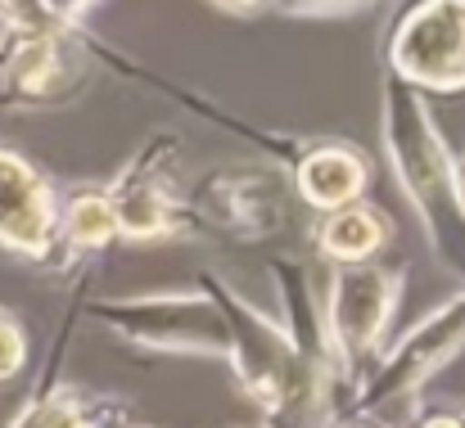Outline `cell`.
Here are the masks:
<instances>
[{"mask_svg":"<svg viewBox=\"0 0 465 428\" xmlns=\"http://www.w3.org/2000/svg\"><path fill=\"white\" fill-rule=\"evenodd\" d=\"M181 153V141L172 131H158L145 141V149L104 185L118 239L132 244H163V239H190L199 230V217L185 199L172 194V162Z\"/></svg>","mask_w":465,"mask_h":428,"instance_id":"5","label":"cell"},{"mask_svg":"<svg viewBox=\"0 0 465 428\" xmlns=\"http://www.w3.org/2000/svg\"><path fill=\"white\" fill-rule=\"evenodd\" d=\"M0 248L32 258V262H59V253H64L59 194L14 149H0Z\"/></svg>","mask_w":465,"mask_h":428,"instance_id":"10","label":"cell"},{"mask_svg":"<svg viewBox=\"0 0 465 428\" xmlns=\"http://www.w3.org/2000/svg\"><path fill=\"white\" fill-rule=\"evenodd\" d=\"M294 171V190L299 199L316 208V212H339L348 203H361L366 185H371V162L361 149L343 141H316V144H303L299 158L290 162Z\"/></svg>","mask_w":465,"mask_h":428,"instance_id":"11","label":"cell"},{"mask_svg":"<svg viewBox=\"0 0 465 428\" xmlns=\"http://www.w3.org/2000/svg\"><path fill=\"white\" fill-rule=\"evenodd\" d=\"M222 14H235V18H253V14H267L276 9V0H213Z\"/></svg>","mask_w":465,"mask_h":428,"instance_id":"18","label":"cell"},{"mask_svg":"<svg viewBox=\"0 0 465 428\" xmlns=\"http://www.w3.org/2000/svg\"><path fill=\"white\" fill-rule=\"evenodd\" d=\"M127 406L109 397H86L77 388H54L36 397L9 428H123Z\"/></svg>","mask_w":465,"mask_h":428,"instance_id":"14","label":"cell"},{"mask_svg":"<svg viewBox=\"0 0 465 428\" xmlns=\"http://www.w3.org/2000/svg\"><path fill=\"white\" fill-rule=\"evenodd\" d=\"M352 5H361V0H276V9H285V14H343Z\"/></svg>","mask_w":465,"mask_h":428,"instance_id":"17","label":"cell"},{"mask_svg":"<svg viewBox=\"0 0 465 428\" xmlns=\"http://www.w3.org/2000/svg\"><path fill=\"white\" fill-rule=\"evenodd\" d=\"M95 0H32V14L45 18V23H59V27H73Z\"/></svg>","mask_w":465,"mask_h":428,"instance_id":"16","label":"cell"},{"mask_svg":"<svg viewBox=\"0 0 465 428\" xmlns=\"http://www.w3.org/2000/svg\"><path fill=\"white\" fill-rule=\"evenodd\" d=\"M23 365H27V329L9 306H0V384L18 379Z\"/></svg>","mask_w":465,"mask_h":428,"instance_id":"15","label":"cell"},{"mask_svg":"<svg viewBox=\"0 0 465 428\" xmlns=\"http://www.w3.org/2000/svg\"><path fill=\"white\" fill-rule=\"evenodd\" d=\"M190 212L199 217V226H217L244 244H262L290 226V185L272 167L231 162L199 180Z\"/></svg>","mask_w":465,"mask_h":428,"instance_id":"9","label":"cell"},{"mask_svg":"<svg viewBox=\"0 0 465 428\" xmlns=\"http://www.w3.org/2000/svg\"><path fill=\"white\" fill-rule=\"evenodd\" d=\"M59 244L64 253H104L118 244V221L104 185H77L59 199Z\"/></svg>","mask_w":465,"mask_h":428,"instance_id":"13","label":"cell"},{"mask_svg":"<svg viewBox=\"0 0 465 428\" xmlns=\"http://www.w3.org/2000/svg\"><path fill=\"white\" fill-rule=\"evenodd\" d=\"M384 149L398 185L407 190L430 230L434 258L452 276H465V208L457 199L452 153L425 109V95L393 73H384Z\"/></svg>","mask_w":465,"mask_h":428,"instance_id":"2","label":"cell"},{"mask_svg":"<svg viewBox=\"0 0 465 428\" xmlns=\"http://www.w3.org/2000/svg\"><path fill=\"white\" fill-rule=\"evenodd\" d=\"M389 239H393V221L361 199L325 217V226L316 230V253L334 267H366Z\"/></svg>","mask_w":465,"mask_h":428,"instance_id":"12","label":"cell"},{"mask_svg":"<svg viewBox=\"0 0 465 428\" xmlns=\"http://www.w3.org/2000/svg\"><path fill=\"white\" fill-rule=\"evenodd\" d=\"M27 5H32V0H27Z\"/></svg>","mask_w":465,"mask_h":428,"instance_id":"22","label":"cell"},{"mask_svg":"<svg viewBox=\"0 0 465 428\" xmlns=\"http://www.w3.org/2000/svg\"><path fill=\"white\" fill-rule=\"evenodd\" d=\"M199 293L222 311L226 320V356L235 361L240 388L258 402L267 428H321L330 411V379L303 365L290 334L262 316L253 302H244L235 288L208 271H199Z\"/></svg>","mask_w":465,"mask_h":428,"instance_id":"1","label":"cell"},{"mask_svg":"<svg viewBox=\"0 0 465 428\" xmlns=\"http://www.w3.org/2000/svg\"><path fill=\"white\" fill-rule=\"evenodd\" d=\"M348 428H375V424H366V420H357V424H348Z\"/></svg>","mask_w":465,"mask_h":428,"instance_id":"21","label":"cell"},{"mask_svg":"<svg viewBox=\"0 0 465 428\" xmlns=\"http://www.w3.org/2000/svg\"><path fill=\"white\" fill-rule=\"evenodd\" d=\"M95 77L91 41L73 27L23 18L9 23L0 36V109L36 113L73 104Z\"/></svg>","mask_w":465,"mask_h":428,"instance_id":"3","label":"cell"},{"mask_svg":"<svg viewBox=\"0 0 465 428\" xmlns=\"http://www.w3.org/2000/svg\"><path fill=\"white\" fill-rule=\"evenodd\" d=\"M452 176H457V199L465 208V158H452Z\"/></svg>","mask_w":465,"mask_h":428,"instance_id":"20","label":"cell"},{"mask_svg":"<svg viewBox=\"0 0 465 428\" xmlns=\"http://www.w3.org/2000/svg\"><path fill=\"white\" fill-rule=\"evenodd\" d=\"M402 297V271L389 267H334L330 297H325V338L339 361V379L357 374L384 343L393 306Z\"/></svg>","mask_w":465,"mask_h":428,"instance_id":"7","label":"cell"},{"mask_svg":"<svg viewBox=\"0 0 465 428\" xmlns=\"http://www.w3.org/2000/svg\"><path fill=\"white\" fill-rule=\"evenodd\" d=\"M457 352H465V293L448 297L439 311H430L371 374V384L352 397V415H384L402 402H411L425 379H434Z\"/></svg>","mask_w":465,"mask_h":428,"instance_id":"8","label":"cell"},{"mask_svg":"<svg viewBox=\"0 0 465 428\" xmlns=\"http://www.w3.org/2000/svg\"><path fill=\"white\" fill-rule=\"evenodd\" d=\"M91 316L150 352L181 356H226V320L222 311L194 293H145V297H95Z\"/></svg>","mask_w":465,"mask_h":428,"instance_id":"4","label":"cell"},{"mask_svg":"<svg viewBox=\"0 0 465 428\" xmlns=\"http://www.w3.org/2000/svg\"><path fill=\"white\" fill-rule=\"evenodd\" d=\"M389 73L411 91H465V0H407L389 32Z\"/></svg>","mask_w":465,"mask_h":428,"instance_id":"6","label":"cell"},{"mask_svg":"<svg viewBox=\"0 0 465 428\" xmlns=\"http://www.w3.org/2000/svg\"><path fill=\"white\" fill-rule=\"evenodd\" d=\"M411 428H465V411H434V415H420Z\"/></svg>","mask_w":465,"mask_h":428,"instance_id":"19","label":"cell"}]
</instances>
